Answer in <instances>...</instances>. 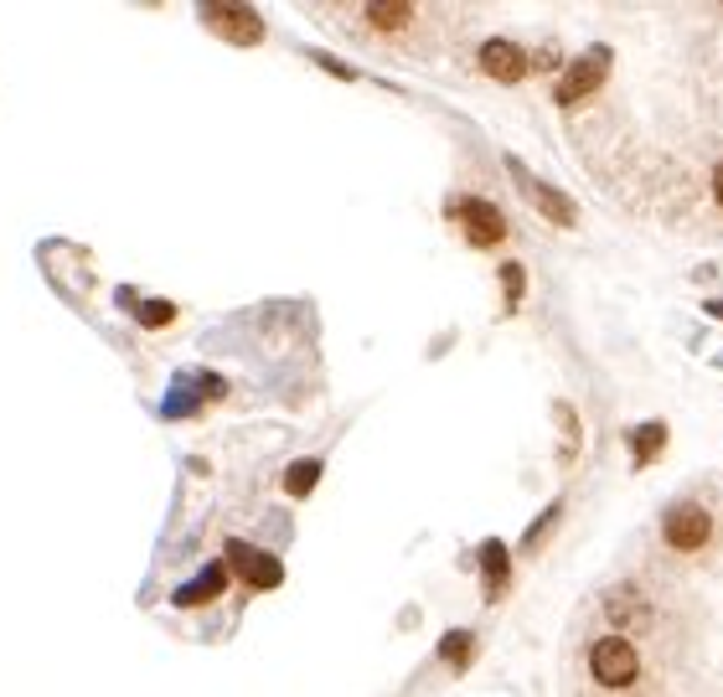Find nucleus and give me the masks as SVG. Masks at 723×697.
Instances as JSON below:
<instances>
[{"instance_id":"nucleus-1","label":"nucleus","mask_w":723,"mask_h":697,"mask_svg":"<svg viewBox=\"0 0 723 697\" xmlns=\"http://www.w3.org/2000/svg\"><path fill=\"white\" fill-rule=\"evenodd\" d=\"M589 671L600 687H631L641 677V656L625 636H600L589 646Z\"/></svg>"},{"instance_id":"nucleus-2","label":"nucleus","mask_w":723,"mask_h":697,"mask_svg":"<svg viewBox=\"0 0 723 697\" xmlns=\"http://www.w3.org/2000/svg\"><path fill=\"white\" fill-rule=\"evenodd\" d=\"M662 537L672 543L678 553H697L703 543L713 537V517L703 512V506H693V502H678L672 512L662 517Z\"/></svg>"},{"instance_id":"nucleus-3","label":"nucleus","mask_w":723,"mask_h":697,"mask_svg":"<svg viewBox=\"0 0 723 697\" xmlns=\"http://www.w3.org/2000/svg\"><path fill=\"white\" fill-rule=\"evenodd\" d=\"M202 27L217 31V37L233 47H254L258 37H264V21H258L248 6H202Z\"/></svg>"},{"instance_id":"nucleus-4","label":"nucleus","mask_w":723,"mask_h":697,"mask_svg":"<svg viewBox=\"0 0 723 697\" xmlns=\"http://www.w3.org/2000/svg\"><path fill=\"white\" fill-rule=\"evenodd\" d=\"M455 218H460V228H466V238L476 243V249H497L501 238H507V223H501V212L491 208V202H481V196H466V202H455Z\"/></svg>"},{"instance_id":"nucleus-5","label":"nucleus","mask_w":723,"mask_h":697,"mask_svg":"<svg viewBox=\"0 0 723 697\" xmlns=\"http://www.w3.org/2000/svg\"><path fill=\"white\" fill-rule=\"evenodd\" d=\"M604 73H610V52H604V47L584 52V58L573 62L569 73L558 78V104H573V99H584V93L594 89V83H600Z\"/></svg>"},{"instance_id":"nucleus-6","label":"nucleus","mask_w":723,"mask_h":697,"mask_svg":"<svg viewBox=\"0 0 723 697\" xmlns=\"http://www.w3.org/2000/svg\"><path fill=\"white\" fill-rule=\"evenodd\" d=\"M481 68L497 78V83H522V78H528V52L517 42H507V37H497V42L481 47Z\"/></svg>"},{"instance_id":"nucleus-7","label":"nucleus","mask_w":723,"mask_h":697,"mask_svg":"<svg viewBox=\"0 0 723 697\" xmlns=\"http://www.w3.org/2000/svg\"><path fill=\"white\" fill-rule=\"evenodd\" d=\"M227 558H233V568H238V574L254 584V589H274V584L285 579L279 558H269V553H254L248 543H227Z\"/></svg>"},{"instance_id":"nucleus-8","label":"nucleus","mask_w":723,"mask_h":697,"mask_svg":"<svg viewBox=\"0 0 723 697\" xmlns=\"http://www.w3.org/2000/svg\"><path fill=\"white\" fill-rule=\"evenodd\" d=\"M512 176H517V192L528 196L532 208H542V212H548V218H553V223H563V228L573 223V202H569V196H563V192H553V186H542V181H532V176H528V171H522V165H517V161H512Z\"/></svg>"},{"instance_id":"nucleus-9","label":"nucleus","mask_w":723,"mask_h":697,"mask_svg":"<svg viewBox=\"0 0 723 697\" xmlns=\"http://www.w3.org/2000/svg\"><path fill=\"white\" fill-rule=\"evenodd\" d=\"M223 589H227V564H207L186 589H176V605L192 609V605H202V599H217Z\"/></svg>"},{"instance_id":"nucleus-10","label":"nucleus","mask_w":723,"mask_h":697,"mask_svg":"<svg viewBox=\"0 0 723 697\" xmlns=\"http://www.w3.org/2000/svg\"><path fill=\"white\" fill-rule=\"evenodd\" d=\"M414 21H419L414 6H398V0H388V6H367V11H362V27H373V31H408Z\"/></svg>"},{"instance_id":"nucleus-11","label":"nucleus","mask_w":723,"mask_h":697,"mask_svg":"<svg viewBox=\"0 0 723 697\" xmlns=\"http://www.w3.org/2000/svg\"><path fill=\"white\" fill-rule=\"evenodd\" d=\"M631 445H635V465H651V461H656V455L666 449V424H662V418L641 424V430L631 434Z\"/></svg>"},{"instance_id":"nucleus-12","label":"nucleus","mask_w":723,"mask_h":697,"mask_svg":"<svg viewBox=\"0 0 723 697\" xmlns=\"http://www.w3.org/2000/svg\"><path fill=\"white\" fill-rule=\"evenodd\" d=\"M481 568H486V579H491V594H501V584H507V548H501V543H486Z\"/></svg>"},{"instance_id":"nucleus-13","label":"nucleus","mask_w":723,"mask_h":697,"mask_svg":"<svg viewBox=\"0 0 723 697\" xmlns=\"http://www.w3.org/2000/svg\"><path fill=\"white\" fill-rule=\"evenodd\" d=\"M135 311H140V326H171L176 321V305L171 300H135Z\"/></svg>"},{"instance_id":"nucleus-14","label":"nucleus","mask_w":723,"mask_h":697,"mask_svg":"<svg viewBox=\"0 0 723 697\" xmlns=\"http://www.w3.org/2000/svg\"><path fill=\"white\" fill-rule=\"evenodd\" d=\"M320 481V461H301L295 471L285 475V486H289V496H310V486Z\"/></svg>"},{"instance_id":"nucleus-15","label":"nucleus","mask_w":723,"mask_h":697,"mask_svg":"<svg viewBox=\"0 0 723 697\" xmlns=\"http://www.w3.org/2000/svg\"><path fill=\"white\" fill-rule=\"evenodd\" d=\"M439 661L466 667V661H470V636H466V630H460V636H445V640H439Z\"/></svg>"},{"instance_id":"nucleus-16","label":"nucleus","mask_w":723,"mask_h":697,"mask_svg":"<svg viewBox=\"0 0 723 697\" xmlns=\"http://www.w3.org/2000/svg\"><path fill=\"white\" fill-rule=\"evenodd\" d=\"M507 290H512V300H517V295H522V269H517V264H512V269H507Z\"/></svg>"},{"instance_id":"nucleus-17","label":"nucleus","mask_w":723,"mask_h":697,"mask_svg":"<svg viewBox=\"0 0 723 697\" xmlns=\"http://www.w3.org/2000/svg\"><path fill=\"white\" fill-rule=\"evenodd\" d=\"M713 202L723 208V161H719V171H713Z\"/></svg>"},{"instance_id":"nucleus-18","label":"nucleus","mask_w":723,"mask_h":697,"mask_svg":"<svg viewBox=\"0 0 723 697\" xmlns=\"http://www.w3.org/2000/svg\"><path fill=\"white\" fill-rule=\"evenodd\" d=\"M709 311H713V315H723V305H709Z\"/></svg>"}]
</instances>
